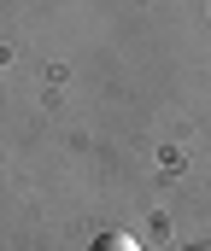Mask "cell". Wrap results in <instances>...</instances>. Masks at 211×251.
Returning a JSON list of instances; mask_svg holds the SVG:
<instances>
[{
	"instance_id": "cell-1",
	"label": "cell",
	"mask_w": 211,
	"mask_h": 251,
	"mask_svg": "<svg viewBox=\"0 0 211 251\" xmlns=\"http://www.w3.org/2000/svg\"><path fill=\"white\" fill-rule=\"evenodd\" d=\"M88 251H141V246L129 240V234H100V240H94Z\"/></svg>"
},
{
	"instance_id": "cell-2",
	"label": "cell",
	"mask_w": 211,
	"mask_h": 251,
	"mask_svg": "<svg viewBox=\"0 0 211 251\" xmlns=\"http://www.w3.org/2000/svg\"><path fill=\"white\" fill-rule=\"evenodd\" d=\"M188 251H211V246H188Z\"/></svg>"
}]
</instances>
